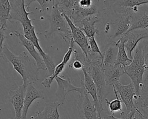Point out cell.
Listing matches in <instances>:
<instances>
[{"instance_id": "obj_3", "label": "cell", "mask_w": 148, "mask_h": 119, "mask_svg": "<svg viewBox=\"0 0 148 119\" xmlns=\"http://www.w3.org/2000/svg\"><path fill=\"white\" fill-rule=\"evenodd\" d=\"M146 69L143 46L140 41L134 50L132 62L124 67L125 73L130 78L134 85L136 97L139 96L140 91L143 86V79Z\"/></svg>"}, {"instance_id": "obj_27", "label": "cell", "mask_w": 148, "mask_h": 119, "mask_svg": "<svg viewBox=\"0 0 148 119\" xmlns=\"http://www.w3.org/2000/svg\"><path fill=\"white\" fill-rule=\"evenodd\" d=\"M141 44L143 46V52L145 58V63L146 65V71L145 72L143 79V84L148 82V39L141 41Z\"/></svg>"}, {"instance_id": "obj_7", "label": "cell", "mask_w": 148, "mask_h": 119, "mask_svg": "<svg viewBox=\"0 0 148 119\" xmlns=\"http://www.w3.org/2000/svg\"><path fill=\"white\" fill-rule=\"evenodd\" d=\"M27 86L23 84L17 89L9 91L8 93V100L12 103L15 112L14 119H21Z\"/></svg>"}, {"instance_id": "obj_2", "label": "cell", "mask_w": 148, "mask_h": 119, "mask_svg": "<svg viewBox=\"0 0 148 119\" xmlns=\"http://www.w3.org/2000/svg\"><path fill=\"white\" fill-rule=\"evenodd\" d=\"M0 55L3 60L12 64L14 70L21 77L24 85L27 86L39 80L36 64L35 62L31 60L26 52L23 51L19 55H16L6 45H4L1 49Z\"/></svg>"}, {"instance_id": "obj_8", "label": "cell", "mask_w": 148, "mask_h": 119, "mask_svg": "<svg viewBox=\"0 0 148 119\" xmlns=\"http://www.w3.org/2000/svg\"><path fill=\"white\" fill-rule=\"evenodd\" d=\"M63 15L71 28L72 37L75 43L79 46L83 53L88 59V55L90 53V47L87 39L88 38L81 27L76 26L75 24H74L69 17L64 14Z\"/></svg>"}, {"instance_id": "obj_1", "label": "cell", "mask_w": 148, "mask_h": 119, "mask_svg": "<svg viewBox=\"0 0 148 119\" xmlns=\"http://www.w3.org/2000/svg\"><path fill=\"white\" fill-rule=\"evenodd\" d=\"M9 2L11 5L9 21H18L21 24L23 28V35L34 45L44 60L47 68L45 76L51 75L54 72L56 66L52 57L45 53L39 45V39L36 34L35 27L32 24V20L28 17L29 15L33 13L27 11L25 1L24 0H10Z\"/></svg>"}, {"instance_id": "obj_25", "label": "cell", "mask_w": 148, "mask_h": 119, "mask_svg": "<svg viewBox=\"0 0 148 119\" xmlns=\"http://www.w3.org/2000/svg\"><path fill=\"white\" fill-rule=\"evenodd\" d=\"M65 64H64L62 62L58 65H57L54 73L50 76L45 77L41 82L42 85H43V86L46 88H49L51 86V83L53 82L54 80L56 79V77L59 76V74H60V73L63 71V70L65 68Z\"/></svg>"}, {"instance_id": "obj_21", "label": "cell", "mask_w": 148, "mask_h": 119, "mask_svg": "<svg viewBox=\"0 0 148 119\" xmlns=\"http://www.w3.org/2000/svg\"><path fill=\"white\" fill-rule=\"evenodd\" d=\"M99 21V19L97 15L86 17L81 21L80 27L82 28L88 38L95 37V35L98 34V30L95 27V23Z\"/></svg>"}, {"instance_id": "obj_31", "label": "cell", "mask_w": 148, "mask_h": 119, "mask_svg": "<svg viewBox=\"0 0 148 119\" xmlns=\"http://www.w3.org/2000/svg\"><path fill=\"white\" fill-rule=\"evenodd\" d=\"M33 2H38L40 7L42 10L45 11L49 7L50 4L53 5V0H36V1H32Z\"/></svg>"}, {"instance_id": "obj_23", "label": "cell", "mask_w": 148, "mask_h": 119, "mask_svg": "<svg viewBox=\"0 0 148 119\" xmlns=\"http://www.w3.org/2000/svg\"><path fill=\"white\" fill-rule=\"evenodd\" d=\"M134 104L136 109L140 111L141 109L148 107V82L144 83L140 91L139 96L134 98Z\"/></svg>"}, {"instance_id": "obj_34", "label": "cell", "mask_w": 148, "mask_h": 119, "mask_svg": "<svg viewBox=\"0 0 148 119\" xmlns=\"http://www.w3.org/2000/svg\"><path fill=\"white\" fill-rule=\"evenodd\" d=\"M133 119H146V118L141 113L140 111H139L138 110H136V111L133 117Z\"/></svg>"}, {"instance_id": "obj_15", "label": "cell", "mask_w": 148, "mask_h": 119, "mask_svg": "<svg viewBox=\"0 0 148 119\" xmlns=\"http://www.w3.org/2000/svg\"><path fill=\"white\" fill-rule=\"evenodd\" d=\"M110 26L114 31L111 38L121 37L127 33L131 26V17L127 15H119V17L112 21Z\"/></svg>"}, {"instance_id": "obj_36", "label": "cell", "mask_w": 148, "mask_h": 119, "mask_svg": "<svg viewBox=\"0 0 148 119\" xmlns=\"http://www.w3.org/2000/svg\"><path fill=\"white\" fill-rule=\"evenodd\" d=\"M102 119H109V118H108L107 116H105L104 118H102Z\"/></svg>"}, {"instance_id": "obj_30", "label": "cell", "mask_w": 148, "mask_h": 119, "mask_svg": "<svg viewBox=\"0 0 148 119\" xmlns=\"http://www.w3.org/2000/svg\"><path fill=\"white\" fill-rule=\"evenodd\" d=\"M74 44H75V42H74L73 38H72L71 39V41H70V42H69V46L68 49L66 51V52L65 53V54L64 55V56L63 57L62 61V62H63L65 64L69 62V60L71 59V57L72 52H74V50H75L73 49Z\"/></svg>"}, {"instance_id": "obj_33", "label": "cell", "mask_w": 148, "mask_h": 119, "mask_svg": "<svg viewBox=\"0 0 148 119\" xmlns=\"http://www.w3.org/2000/svg\"><path fill=\"white\" fill-rule=\"evenodd\" d=\"M6 36L5 34V31L1 30H0V45H1V49L3 47V44L5 41Z\"/></svg>"}, {"instance_id": "obj_20", "label": "cell", "mask_w": 148, "mask_h": 119, "mask_svg": "<svg viewBox=\"0 0 148 119\" xmlns=\"http://www.w3.org/2000/svg\"><path fill=\"white\" fill-rule=\"evenodd\" d=\"M118 53L116 42L112 41L106 50L103 53L102 70L115 64Z\"/></svg>"}, {"instance_id": "obj_17", "label": "cell", "mask_w": 148, "mask_h": 119, "mask_svg": "<svg viewBox=\"0 0 148 119\" xmlns=\"http://www.w3.org/2000/svg\"><path fill=\"white\" fill-rule=\"evenodd\" d=\"M61 105L58 102L46 103L44 109L36 113L30 119H60L58 107Z\"/></svg>"}, {"instance_id": "obj_24", "label": "cell", "mask_w": 148, "mask_h": 119, "mask_svg": "<svg viewBox=\"0 0 148 119\" xmlns=\"http://www.w3.org/2000/svg\"><path fill=\"white\" fill-rule=\"evenodd\" d=\"M76 0H56L53 1V5L62 13L71 17Z\"/></svg>"}, {"instance_id": "obj_18", "label": "cell", "mask_w": 148, "mask_h": 119, "mask_svg": "<svg viewBox=\"0 0 148 119\" xmlns=\"http://www.w3.org/2000/svg\"><path fill=\"white\" fill-rule=\"evenodd\" d=\"M102 70L105 74L106 84L112 86L119 82L120 77L125 74L124 67L121 64H114Z\"/></svg>"}, {"instance_id": "obj_22", "label": "cell", "mask_w": 148, "mask_h": 119, "mask_svg": "<svg viewBox=\"0 0 148 119\" xmlns=\"http://www.w3.org/2000/svg\"><path fill=\"white\" fill-rule=\"evenodd\" d=\"M11 5L8 0L0 1V30L5 31L6 22L10 17Z\"/></svg>"}, {"instance_id": "obj_28", "label": "cell", "mask_w": 148, "mask_h": 119, "mask_svg": "<svg viewBox=\"0 0 148 119\" xmlns=\"http://www.w3.org/2000/svg\"><path fill=\"white\" fill-rule=\"evenodd\" d=\"M88 43L90 47V55H96L99 54L103 58V53H102L99 49L98 44L95 39V37L88 38ZM88 55V56H89Z\"/></svg>"}, {"instance_id": "obj_13", "label": "cell", "mask_w": 148, "mask_h": 119, "mask_svg": "<svg viewBox=\"0 0 148 119\" xmlns=\"http://www.w3.org/2000/svg\"><path fill=\"white\" fill-rule=\"evenodd\" d=\"M82 71L84 74V80L83 83L84 87L87 92L88 94H90L93 100V103L94 104L95 107L97 110L98 117L99 119H102L101 118V113L103 111V106L100 103L98 96V91L97 89V86L91 78V77L88 74V73L86 71L84 68H82Z\"/></svg>"}, {"instance_id": "obj_10", "label": "cell", "mask_w": 148, "mask_h": 119, "mask_svg": "<svg viewBox=\"0 0 148 119\" xmlns=\"http://www.w3.org/2000/svg\"><path fill=\"white\" fill-rule=\"evenodd\" d=\"M55 80L57 83V89L55 95L58 99V102L61 104L64 103L66 96L69 92L76 91L80 93L82 92V86L77 87L72 85L71 79L69 78H63L61 77L58 76Z\"/></svg>"}, {"instance_id": "obj_29", "label": "cell", "mask_w": 148, "mask_h": 119, "mask_svg": "<svg viewBox=\"0 0 148 119\" xmlns=\"http://www.w3.org/2000/svg\"><path fill=\"white\" fill-rule=\"evenodd\" d=\"M136 110L134 109L131 111H130L128 113H126L124 111H121L120 113V117L117 118L114 117L113 115H107L109 119H133V117L136 113Z\"/></svg>"}, {"instance_id": "obj_26", "label": "cell", "mask_w": 148, "mask_h": 119, "mask_svg": "<svg viewBox=\"0 0 148 119\" xmlns=\"http://www.w3.org/2000/svg\"><path fill=\"white\" fill-rule=\"evenodd\" d=\"M114 93L116 96L115 99L110 102L106 98L105 99V101L106 102V104L108 106L109 109H110V111L112 115H113L114 112L121 111L122 110V101L121 100V99L119 98L118 94L117 93V92L116 91H114Z\"/></svg>"}, {"instance_id": "obj_6", "label": "cell", "mask_w": 148, "mask_h": 119, "mask_svg": "<svg viewBox=\"0 0 148 119\" xmlns=\"http://www.w3.org/2000/svg\"><path fill=\"white\" fill-rule=\"evenodd\" d=\"M80 82L82 90L79 97L77 109L83 113L86 119H99L94 103H92L88 98V94L82 78H80Z\"/></svg>"}, {"instance_id": "obj_14", "label": "cell", "mask_w": 148, "mask_h": 119, "mask_svg": "<svg viewBox=\"0 0 148 119\" xmlns=\"http://www.w3.org/2000/svg\"><path fill=\"white\" fill-rule=\"evenodd\" d=\"M36 99H44L45 96L43 92L36 88L32 84H29L27 85L25 93L24 106L22 110L21 119H27V114L28 109L32 103Z\"/></svg>"}, {"instance_id": "obj_4", "label": "cell", "mask_w": 148, "mask_h": 119, "mask_svg": "<svg viewBox=\"0 0 148 119\" xmlns=\"http://www.w3.org/2000/svg\"><path fill=\"white\" fill-rule=\"evenodd\" d=\"M50 26L45 34V38H49L53 34L60 35L65 42H70L72 39L71 28L64 15L53 4L51 12L49 17Z\"/></svg>"}, {"instance_id": "obj_32", "label": "cell", "mask_w": 148, "mask_h": 119, "mask_svg": "<svg viewBox=\"0 0 148 119\" xmlns=\"http://www.w3.org/2000/svg\"><path fill=\"white\" fill-rule=\"evenodd\" d=\"M69 67H72L76 70H79V69L82 70L83 67V64L80 60L77 59H74L72 63L69 64Z\"/></svg>"}, {"instance_id": "obj_35", "label": "cell", "mask_w": 148, "mask_h": 119, "mask_svg": "<svg viewBox=\"0 0 148 119\" xmlns=\"http://www.w3.org/2000/svg\"><path fill=\"white\" fill-rule=\"evenodd\" d=\"M141 113L145 116L146 119H148V107L143 108L140 110Z\"/></svg>"}, {"instance_id": "obj_12", "label": "cell", "mask_w": 148, "mask_h": 119, "mask_svg": "<svg viewBox=\"0 0 148 119\" xmlns=\"http://www.w3.org/2000/svg\"><path fill=\"white\" fill-rule=\"evenodd\" d=\"M131 26L130 32L138 29L148 28V3L140 5L138 8V10L130 16Z\"/></svg>"}, {"instance_id": "obj_9", "label": "cell", "mask_w": 148, "mask_h": 119, "mask_svg": "<svg viewBox=\"0 0 148 119\" xmlns=\"http://www.w3.org/2000/svg\"><path fill=\"white\" fill-rule=\"evenodd\" d=\"M127 37V41L125 43V48L127 49L128 57L132 60V53L135 49L139 43L146 39H148V28L135 30L125 34Z\"/></svg>"}, {"instance_id": "obj_5", "label": "cell", "mask_w": 148, "mask_h": 119, "mask_svg": "<svg viewBox=\"0 0 148 119\" xmlns=\"http://www.w3.org/2000/svg\"><path fill=\"white\" fill-rule=\"evenodd\" d=\"M112 87L113 91L119 95L121 100L125 106L126 109L128 112L136 109L134 104L136 93L134 85L132 82L127 85H123L119 82Z\"/></svg>"}, {"instance_id": "obj_16", "label": "cell", "mask_w": 148, "mask_h": 119, "mask_svg": "<svg viewBox=\"0 0 148 119\" xmlns=\"http://www.w3.org/2000/svg\"><path fill=\"white\" fill-rule=\"evenodd\" d=\"M148 3V0L116 1L113 4L114 11L118 15H127L130 16L132 8Z\"/></svg>"}, {"instance_id": "obj_11", "label": "cell", "mask_w": 148, "mask_h": 119, "mask_svg": "<svg viewBox=\"0 0 148 119\" xmlns=\"http://www.w3.org/2000/svg\"><path fill=\"white\" fill-rule=\"evenodd\" d=\"M11 34H14L19 39L21 42V44L26 48L28 53L33 57V59H34L36 64V66L38 71L39 70H45L46 71L47 68L45 64L44 60L42 56L39 53V52L36 51L35 49L36 48L34 46V45L29 40L27 39L24 37V35L18 31H16L12 33Z\"/></svg>"}, {"instance_id": "obj_19", "label": "cell", "mask_w": 148, "mask_h": 119, "mask_svg": "<svg viewBox=\"0 0 148 119\" xmlns=\"http://www.w3.org/2000/svg\"><path fill=\"white\" fill-rule=\"evenodd\" d=\"M127 41V37L124 34L116 42V45L118 47V53L115 64H121L124 67L128 66L132 62L125 50V43Z\"/></svg>"}]
</instances>
